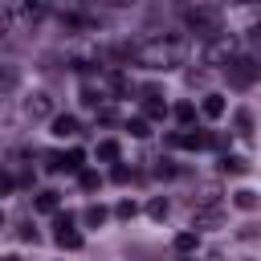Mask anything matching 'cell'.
<instances>
[{"mask_svg": "<svg viewBox=\"0 0 261 261\" xmlns=\"http://www.w3.org/2000/svg\"><path fill=\"white\" fill-rule=\"evenodd\" d=\"M130 57H135L143 69H175V65H184V57H188V41H184V37H151V41H143Z\"/></svg>", "mask_w": 261, "mask_h": 261, "instance_id": "obj_1", "label": "cell"}, {"mask_svg": "<svg viewBox=\"0 0 261 261\" xmlns=\"http://www.w3.org/2000/svg\"><path fill=\"white\" fill-rule=\"evenodd\" d=\"M184 20H188V29H192L200 41H212V37H220V33H224L220 8H208V4H196V8H188V12H184Z\"/></svg>", "mask_w": 261, "mask_h": 261, "instance_id": "obj_2", "label": "cell"}, {"mask_svg": "<svg viewBox=\"0 0 261 261\" xmlns=\"http://www.w3.org/2000/svg\"><path fill=\"white\" fill-rule=\"evenodd\" d=\"M224 69H228V86H232V90H249V86L257 82V73H261V65H257L249 53H237Z\"/></svg>", "mask_w": 261, "mask_h": 261, "instance_id": "obj_3", "label": "cell"}, {"mask_svg": "<svg viewBox=\"0 0 261 261\" xmlns=\"http://www.w3.org/2000/svg\"><path fill=\"white\" fill-rule=\"evenodd\" d=\"M232 57H237V41L228 33H220V37H212L204 45V65H212V69H224Z\"/></svg>", "mask_w": 261, "mask_h": 261, "instance_id": "obj_4", "label": "cell"}, {"mask_svg": "<svg viewBox=\"0 0 261 261\" xmlns=\"http://www.w3.org/2000/svg\"><path fill=\"white\" fill-rule=\"evenodd\" d=\"M57 220H53V241L61 245V249H82V232L73 228V212H53Z\"/></svg>", "mask_w": 261, "mask_h": 261, "instance_id": "obj_5", "label": "cell"}, {"mask_svg": "<svg viewBox=\"0 0 261 261\" xmlns=\"http://www.w3.org/2000/svg\"><path fill=\"white\" fill-rule=\"evenodd\" d=\"M224 224V208L220 204H200L196 212H192V228L200 232V228H220Z\"/></svg>", "mask_w": 261, "mask_h": 261, "instance_id": "obj_6", "label": "cell"}, {"mask_svg": "<svg viewBox=\"0 0 261 261\" xmlns=\"http://www.w3.org/2000/svg\"><path fill=\"white\" fill-rule=\"evenodd\" d=\"M24 114H29V118H53V98H49L45 90H33V94L24 98Z\"/></svg>", "mask_w": 261, "mask_h": 261, "instance_id": "obj_7", "label": "cell"}, {"mask_svg": "<svg viewBox=\"0 0 261 261\" xmlns=\"http://www.w3.org/2000/svg\"><path fill=\"white\" fill-rule=\"evenodd\" d=\"M167 143H171V147H188V151H196V147H204V130H192V126H184V130H175Z\"/></svg>", "mask_w": 261, "mask_h": 261, "instance_id": "obj_8", "label": "cell"}, {"mask_svg": "<svg viewBox=\"0 0 261 261\" xmlns=\"http://www.w3.org/2000/svg\"><path fill=\"white\" fill-rule=\"evenodd\" d=\"M77 130H82V126H77L73 114H53V135H57V139H73Z\"/></svg>", "mask_w": 261, "mask_h": 261, "instance_id": "obj_9", "label": "cell"}, {"mask_svg": "<svg viewBox=\"0 0 261 261\" xmlns=\"http://www.w3.org/2000/svg\"><path fill=\"white\" fill-rule=\"evenodd\" d=\"M163 114H167V106L159 102V94H155V90H147V98H143V118L151 122V118H163Z\"/></svg>", "mask_w": 261, "mask_h": 261, "instance_id": "obj_10", "label": "cell"}, {"mask_svg": "<svg viewBox=\"0 0 261 261\" xmlns=\"http://www.w3.org/2000/svg\"><path fill=\"white\" fill-rule=\"evenodd\" d=\"M220 171L224 175H249V159L245 155H224L220 159Z\"/></svg>", "mask_w": 261, "mask_h": 261, "instance_id": "obj_11", "label": "cell"}, {"mask_svg": "<svg viewBox=\"0 0 261 261\" xmlns=\"http://www.w3.org/2000/svg\"><path fill=\"white\" fill-rule=\"evenodd\" d=\"M200 114H204V118H220V114H224V98H220V94H204Z\"/></svg>", "mask_w": 261, "mask_h": 261, "instance_id": "obj_12", "label": "cell"}, {"mask_svg": "<svg viewBox=\"0 0 261 261\" xmlns=\"http://www.w3.org/2000/svg\"><path fill=\"white\" fill-rule=\"evenodd\" d=\"M118 155H122V147H118L114 139H102V143H98V159H102V163H118Z\"/></svg>", "mask_w": 261, "mask_h": 261, "instance_id": "obj_13", "label": "cell"}, {"mask_svg": "<svg viewBox=\"0 0 261 261\" xmlns=\"http://www.w3.org/2000/svg\"><path fill=\"white\" fill-rule=\"evenodd\" d=\"M57 208H61L57 192H37V212H57Z\"/></svg>", "mask_w": 261, "mask_h": 261, "instance_id": "obj_14", "label": "cell"}, {"mask_svg": "<svg viewBox=\"0 0 261 261\" xmlns=\"http://www.w3.org/2000/svg\"><path fill=\"white\" fill-rule=\"evenodd\" d=\"M232 204H237L241 212H253V208H257V192H253V188H241V192L232 196Z\"/></svg>", "mask_w": 261, "mask_h": 261, "instance_id": "obj_15", "label": "cell"}, {"mask_svg": "<svg viewBox=\"0 0 261 261\" xmlns=\"http://www.w3.org/2000/svg\"><path fill=\"white\" fill-rule=\"evenodd\" d=\"M196 245H200V232H196V228H188V232L175 237V249H179V253H192Z\"/></svg>", "mask_w": 261, "mask_h": 261, "instance_id": "obj_16", "label": "cell"}, {"mask_svg": "<svg viewBox=\"0 0 261 261\" xmlns=\"http://www.w3.org/2000/svg\"><path fill=\"white\" fill-rule=\"evenodd\" d=\"M237 135H241V139L253 135V110H237Z\"/></svg>", "mask_w": 261, "mask_h": 261, "instance_id": "obj_17", "label": "cell"}, {"mask_svg": "<svg viewBox=\"0 0 261 261\" xmlns=\"http://www.w3.org/2000/svg\"><path fill=\"white\" fill-rule=\"evenodd\" d=\"M82 220H86V224H90V228H98V224H102V220H106V208H102V204H90V208H86V212H82Z\"/></svg>", "mask_w": 261, "mask_h": 261, "instance_id": "obj_18", "label": "cell"}, {"mask_svg": "<svg viewBox=\"0 0 261 261\" xmlns=\"http://www.w3.org/2000/svg\"><path fill=\"white\" fill-rule=\"evenodd\" d=\"M126 130H130L135 139H147V135H151V122H147V118H126Z\"/></svg>", "mask_w": 261, "mask_h": 261, "instance_id": "obj_19", "label": "cell"}, {"mask_svg": "<svg viewBox=\"0 0 261 261\" xmlns=\"http://www.w3.org/2000/svg\"><path fill=\"white\" fill-rule=\"evenodd\" d=\"M147 216H151V220H163V216H167V200H163V196H155V200L147 204Z\"/></svg>", "mask_w": 261, "mask_h": 261, "instance_id": "obj_20", "label": "cell"}, {"mask_svg": "<svg viewBox=\"0 0 261 261\" xmlns=\"http://www.w3.org/2000/svg\"><path fill=\"white\" fill-rule=\"evenodd\" d=\"M16 82H20V73H16L12 65H0V90H12Z\"/></svg>", "mask_w": 261, "mask_h": 261, "instance_id": "obj_21", "label": "cell"}, {"mask_svg": "<svg viewBox=\"0 0 261 261\" xmlns=\"http://www.w3.org/2000/svg\"><path fill=\"white\" fill-rule=\"evenodd\" d=\"M82 163H86V151H77V147H73V151L65 155V171H82Z\"/></svg>", "mask_w": 261, "mask_h": 261, "instance_id": "obj_22", "label": "cell"}, {"mask_svg": "<svg viewBox=\"0 0 261 261\" xmlns=\"http://www.w3.org/2000/svg\"><path fill=\"white\" fill-rule=\"evenodd\" d=\"M135 212H139V208H135V200H118V204H114V216H118V220H130Z\"/></svg>", "mask_w": 261, "mask_h": 261, "instance_id": "obj_23", "label": "cell"}, {"mask_svg": "<svg viewBox=\"0 0 261 261\" xmlns=\"http://www.w3.org/2000/svg\"><path fill=\"white\" fill-rule=\"evenodd\" d=\"M175 118H179V122L188 126V122L196 118V106H192V102H179V106H175Z\"/></svg>", "mask_w": 261, "mask_h": 261, "instance_id": "obj_24", "label": "cell"}, {"mask_svg": "<svg viewBox=\"0 0 261 261\" xmlns=\"http://www.w3.org/2000/svg\"><path fill=\"white\" fill-rule=\"evenodd\" d=\"M110 179H114V184H126V179H130V167H126V163H114Z\"/></svg>", "mask_w": 261, "mask_h": 261, "instance_id": "obj_25", "label": "cell"}, {"mask_svg": "<svg viewBox=\"0 0 261 261\" xmlns=\"http://www.w3.org/2000/svg\"><path fill=\"white\" fill-rule=\"evenodd\" d=\"M200 204H216V184H204L200 188Z\"/></svg>", "mask_w": 261, "mask_h": 261, "instance_id": "obj_26", "label": "cell"}, {"mask_svg": "<svg viewBox=\"0 0 261 261\" xmlns=\"http://www.w3.org/2000/svg\"><path fill=\"white\" fill-rule=\"evenodd\" d=\"M82 102H86V106H98V102H102V94H98V90H90V86H86V90H82Z\"/></svg>", "mask_w": 261, "mask_h": 261, "instance_id": "obj_27", "label": "cell"}, {"mask_svg": "<svg viewBox=\"0 0 261 261\" xmlns=\"http://www.w3.org/2000/svg\"><path fill=\"white\" fill-rule=\"evenodd\" d=\"M82 188H86V192H98V175H94V171H82Z\"/></svg>", "mask_w": 261, "mask_h": 261, "instance_id": "obj_28", "label": "cell"}, {"mask_svg": "<svg viewBox=\"0 0 261 261\" xmlns=\"http://www.w3.org/2000/svg\"><path fill=\"white\" fill-rule=\"evenodd\" d=\"M12 184H16V179H12L8 171H0V196H4V192H12Z\"/></svg>", "mask_w": 261, "mask_h": 261, "instance_id": "obj_29", "label": "cell"}, {"mask_svg": "<svg viewBox=\"0 0 261 261\" xmlns=\"http://www.w3.org/2000/svg\"><path fill=\"white\" fill-rule=\"evenodd\" d=\"M155 175H175V167H171L167 159H159V167H155Z\"/></svg>", "mask_w": 261, "mask_h": 261, "instance_id": "obj_30", "label": "cell"}, {"mask_svg": "<svg viewBox=\"0 0 261 261\" xmlns=\"http://www.w3.org/2000/svg\"><path fill=\"white\" fill-rule=\"evenodd\" d=\"M0 261H20V257H16V253H4V257H0Z\"/></svg>", "mask_w": 261, "mask_h": 261, "instance_id": "obj_31", "label": "cell"}, {"mask_svg": "<svg viewBox=\"0 0 261 261\" xmlns=\"http://www.w3.org/2000/svg\"><path fill=\"white\" fill-rule=\"evenodd\" d=\"M110 4H118V8H122V4H130V0H110Z\"/></svg>", "mask_w": 261, "mask_h": 261, "instance_id": "obj_32", "label": "cell"}, {"mask_svg": "<svg viewBox=\"0 0 261 261\" xmlns=\"http://www.w3.org/2000/svg\"><path fill=\"white\" fill-rule=\"evenodd\" d=\"M237 4H253V0H237Z\"/></svg>", "mask_w": 261, "mask_h": 261, "instance_id": "obj_33", "label": "cell"}, {"mask_svg": "<svg viewBox=\"0 0 261 261\" xmlns=\"http://www.w3.org/2000/svg\"><path fill=\"white\" fill-rule=\"evenodd\" d=\"M0 228H4V216H0Z\"/></svg>", "mask_w": 261, "mask_h": 261, "instance_id": "obj_34", "label": "cell"}, {"mask_svg": "<svg viewBox=\"0 0 261 261\" xmlns=\"http://www.w3.org/2000/svg\"><path fill=\"white\" fill-rule=\"evenodd\" d=\"M188 261H196V257H188Z\"/></svg>", "mask_w": 261, "mask_h": 261, "instance_id": "obj_35", "label": "cell"}]
</instances>
